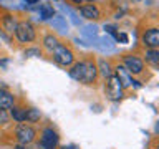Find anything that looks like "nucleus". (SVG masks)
Masks as SVG:
<instances>
[{
    "mask_svg": "<svg viewBox=\"0 0 159 149\" xmlns=\"http://www.w3.org/2000/svg\"><path fill=\"white\" fill-rule=\"evenodd\" d=\"M96 73H98V70L93 61H80L70 70V76L84 84L93 83L94 78H96Z\"/></svg>",
    "mask_w": 159,
    "mask_h": 149,
    "instance_id": "nucleus-1",
    "label": "nucleus"
},
{
    "mask_svg": "<svg viewBox=\"0 0 159 149\" xmlns=\"http://www.w3.org/2000/svg\"><path fill=\"white\" fill-rule=\"evenodd\" d=\"M15 35L22 43H28L35 40V28L30 22H20L17 23V28H15Z\"/></svg>",
    "mask_w": 159,
    "mask_h": 149,
    "instance_id": "nucleus-2",
    "label": "nucleus"
},
{
    "mask_svg": "<svg viewBox=\"0 0 159 149\" xmlns=\"http://www.w3.org/2000/svg\"><path fill=\"white\" fill-rule=\"evenodd\" d=\"M53 58H55V61H57L58 65H63V66H68V65H71L73 63V53H71V50H68L66 47H63V45H57L53 50Z\"/></svg>",
    "mask_w": 159,
    "mask_h": 149,
    "instance_id": "nucleus-3",
    "label": "nucleus"
},
{
    "mask_svg": "<svg viewBox=\"0 0 159 149\" xmlns=\"http://www.w3.org/2000/svg\"><path fill=\"white\" fill-rule=\"evenodd\" d=\"M106 93H108L109 99H113V101H118V99H121V96H123V86H121V83H119V79L116 76H113V74L108 79Z\"/></svg>",
    "mask_w": 159,
    "mask_h": 149,
    "instance_id": "nucleus-4",
    "label": "nucleus"
},
{
    "mask_svg": "<svg viewBox=\"0 0 159 149\" xmlns=\"http://www.w3.org/2000/svg\"><path fill=\"white\" fill-rule=\"evenodd\" d=\"M17 136L22 144H28L35 139V129L32 126H27V124H20L17 129Z\"/></svg>",
    "mask_w": 159,
    "mask_h": 149,
    "instance_id": "nucleus-5",
    "label": "nucleus"
},
{
    "mask_svg": "<svg viewBox=\"0 0 159 149\" xmlns=\"http://www.w3.org/2000/svg\"><path fill=\"white\" fill-rule=\"evenodd\" d=\"M143 42H144V45H148L151 50H156L159 47V32H157V28H149L148 32L144 33Z\"/></svg>",
    "mask_w": 159,
    "mask_h": 149,
    "instance_id": "nucleus-6",
    "label": "nucleus"
},
{
    "mask_svg": "<svg viewBox=\"0 0 159 149\" xmlns=\"http://www.w3.org/2000/svg\"><path fill=\"white\" fill-rule=\"evenodd\" d=\"M124 68H126L128 73H141L143 71V61L136 56H126L124 58Z\"/></svg>",
    "mask_w": 159,
    "mask_h": 149,
    "instance_id": "nucleus-7",
    "label": "nucleus"
},
{
    "mask_svg": "<svg viewBox=\"0 0 159 149\" xmlns=\"http://www.w3.org/2000/svg\"><path fill=\"white\" fill-rule=\"evenodd\" d=\"M93 45L96 47L98 50H101V52H113L114 50V43H113V40L109 38V37H94L93 40Z\"/></svg>",
    "mask_w": 159,
    "mask_h": 149,
    "instance_id": "nucleus-8",
    "label": "nucleus"
},
{
    "mask_svg": "<svg viewBox=\"0 0 159 149\" xmlns=\"http://www.w3.org/2000/svg\"><path fill=\"white\" fill-rule=\"evenodd\" d=\"M40 144H43V146H47V147H55L58 144V134L55 133L52 128H47L42 134V142Z\"/></svg>",
    "mask_w": 159,
    "mask_h": 149,
    "instance_id": "nucleus-9",
    "label": "nucleus"
},
{
    "mask_svg": "<svg viewBox=\"0 0 159 149\" xmlns=\"http://www.w3.org/2000/svg\"><path fill=\"white\" fill-rule=\"evenodd\" d=\"M116 78L119 79V83H121L123 88H128V86L133 84V79H131V76H129V73L126 71L124 66H118L116 68Z\"/></svg>",
    "mask_w": 159,
    "mask_h": 149,
    "instance_id": "nucleus-10",
    "label": "nucleus"
},
{
    "mask_svg": "<svg viewBox=\"0 0 159 149\" xmlns=\"http://www.w3.org/2000/svg\"><path fill=\"white\" fill-rule=\"evenodd\" d=\"M13 108V96L5 89H0V109H10Z\"/></svg>",
    "mask_w": 159,
    "mask_h": 149,
    "instance_id": "nucleus-11",
    "label": "nucleus"
},
{
    "mask_svg": "<svg viewBox=\"0 0 159 149\" xmlns=\"http://www.w3.org/2000/svg\"><path fill=\"white\" fill-rule=\"evenodd\" d=\"M80 13H81L84 18H89V20H94V18L99 17V10H98V7H94V5H84V7L80 8Z\"/></svg>",
    "mask_w": 159,
    "mask_h": 149,
    "instance_id": "nucleus-12",
    "label": "nucleus"
},
{
    "mask_svg": "<svg viewBox=\"0 0 159 149\" xmlns=\"http://www.w3.org/2000/svg\"><path fill=\"white\" fill-rule=\"evenodd\" d=\"M50 23L53 25V28L60 30V32H66V30H68L66 18L61 17V15H53V18H50Z\"/></svg>",
    "mask_w": 159,
    "mask_h": 149,
    "instance_id": "nucleus-13",
    "label": "nucleus"
},
{
    "mask_svg": "<svg viewBox=\"0 0 159 149\" xmlns=\"http://www.w3.org/2000/svg\"><path fill=\"white\" fill-rule=\"evenodd\" d=\"M53 7L52 5H48V3H43L42 7H40V17H42L43 20H50V18H53Z\"/></svg>",
    "mask_w": 159,
    "mask_h": 149,
    "instance_id": "nucleus-14",
    "label": "nucleus"
},
{
    "mask_svg": "<svg viewBox=\"0 0 159 149\" xmlns=\"http://www.w3.org/2000/svg\"><path fill=\"white\" fill-rule=\"evenodd\" d=\"M12 118L15 119V121H18V123L27 121V109H23V108H13L12 109Z\"/></svg>",
    "mask_w": 159,
    "mask_h": 149,
    "instance_id": "nucleus-15",
    "label": "nucleus"
},
{
    "mask_svg": "<svg viewBox=\"0 0 159 149\" xmlns=\"http://www.w3.org/2000/svg\"><path fill=\"white\" fill-rule=\"evenodd\" d=\"M15 28H17V20H15L12 15H7V17L3 18V30H7V32L13 33Z\"/></svg>",
    "mask_w": 159,
    "mask_h": 149,
    "instance_id": "nucleus-16",
    "label": "nucleus"
},
{
    "mask_svg": "<svg viewBox=\"0 0 159 149\" xmlns=\"http://www.w3.org/2000/svg\"><path fill=\"white\" fill-rule=\"evenodd\" d=\"M81 33H83V37H88L89 40H93L98 35V27L96 25H86V27H83Z\"/></svg>",
    "mask_w": 159,
    "mask_h": 149,
    "instance_id": "nucleus-17",
    "label": "nucleus"
},
{
    "mask_svg": "<svg viewBox=\"0 0 159 149\" xmlns=\"http://www.w3.org/2000/svg\"><path fill=\"white\" fill-rule=\"evenodd\" d=\"M40 118H42V113H40V109H35V108L27 109V121L35 123V121H38Z\"/></svg>",
    "mask_w": 159,
    "mask_h": 149,
    "instance_id": "nucleus-18",
    "label": "nucleus"
},
{
    "mask_svg": "<svg viewBox=\"0 0 159 149\" xmlns=\"http://www.w3.org/2000/svg\"><path fill=\"white\" fill-rule=\"evenodd\" d=\"M146 60L151 65L156 66V65L159 63V52H157V50H148V52H146Z\"/></svg>",
    "mask_w": 159,
    "mask_h": 149,
    "instance_id": "nucleus-19",
    "label": "nucleus"
},
{
    "mask_svg": "<svg viewBox=\"0 0 159 149\" xmlns=\"http://www.w3.org/2000/svg\"><path fill=\"white\" fill-rule=\"evenodd\" d=\"M60 8H61V10H65V12H66V13L70 15V18H71V22H73V25H76V27H78V25H80V18H78V15H76V12H73V10L70 8V7H65L63 3H60Z\"/></svg>",
    "mask_w": 159,
    "mask_h": 149,
    "instance_id": "nucleus-20",
    "label": "nucleus"
},
{
    "mask_svg": "<svg viewBox=\"0 0 159 149\" xmlns=\"http://www.w3.org/2000/svg\"><path fill=\"white\" fill-rule=\"evenodd\" d=\"M43 43H45V47H47L50 52H52V50L57 47L58 45V40L53 37V35H48V37H45V40H43Z\"/></svg>",
    "mask_w": 159,
    "mask_h": 149,
    "instance_id": "nucleus-21",
    "label": "nucleus"
},
{
    "mask_svg": "<svg viewBox=\"0 0 159 149\" xmlns=\"http://www.w3.org/2000/svg\"><path fill=\"white\" fill-rule=\"evenodd\" d=\"M99 70H101V74L103 76H111V66H109V63L106 61V60H101L99 61Z\"/></svg>",
    "mask_w": 159,
    "mask_h": 149,
    "instance_id": "nucleus-22",
    "label": "nucleus"
},
{
    "mask_svg": "<svg viewBox=\"0 0 159 149\" xmlns=\"http://www.w3.org/2000/svg\"><path fill=\"white\" fill-rule=\"evenodd\" d=\"M0 3L5 5V7H10V8H25L23 5H20L22 3L20 0H0Z\"/></svg>",
    "mask_w": 159,
    "mask_h": 149,
    "instance_id": "nucleus-23",
    "label": "nucleus"
},
{
    "mask_svg": "<svg viewBox=\"0 0 159 149\" xmlns=\"http://www.w3.org/2000/svg\"><path fill=\"white\" fill-rule=\"evenodd\" d=\"M25 56H30V58L40 56V50L38 48H28V50H25Z\"/></svg>",
    "mask_w": 159,
    "mask_h": 149,
    "instance_id": "nucleus-24",
    "label": "nucleus"
},
{
    "mask_svg": "<svg viewBox=\"0 0 159 149\" xmlns=\"http://www.w3.org/2000/svg\"><path fill=\"white\" fill-rule=\"evenodd\" d=\"M8 123V114L5 109H0V126H3V124Z\"/></svg>",
    "mask_w": 159,
    "mask_h": 149,
    "instance_id": "nucleus-25",
    "label": "nucleus"
},
{
    "mask_svg": "<svg viewBox=\"0 0 159 149\" xmlns=\"http://www.w3.org/2000/svg\"><path fill=\"white\" fill-rule=\"evenodd\" d=\"M114 37H116L118 42H121V43H128V35H126V33H116Z\"/></svg>",
    "mask_w": 159,
    "mask_h": 149,
    "instance_id": "nucleus-26",
    "label": "nucleus"
},
{
    "mask_svg": "<svg viewBox=\"0 0 159 149\" xmlns=\"http://www.w3.org/2000/svg\"><path fill=\"white\" fill-rule=\"evenodd\" d=\"M104 28H106V32H108L109 35H116V33H118V32H116V28H114L113 25H106Z\"/></svg>",
    "mask_w": 159,
    "mask_h": 149,
    "instance_id": "nucleus-27",
    "label": "nucleus"
},
{
    "mask_svg": "<svg viewBox=\"0 0 159 149\" xmlns=\"http://www.w3.org/2000/svg\"><path fill=\"white\" fill-rule=\"evenodd\" d=\"M61 149H80V147L75 146V144H68V146H63Z\"/></svg>",
    "mask_w": 159,
    "mask_h": 149,
    "instance_id": "nucleus-28",
    "label": "nucleus"
},
{
    "mask_svg": "<svg viewBox=\"0 0 159 149\" xmlns=\"http://www.w3.org/2000/svg\"><path fill=\"white\" fill-rule=\"evenodd\" d=\"M23 2H27V5H33V3H38L40 0H23Z\"/></svg>",
    "mask_w": 159,
    "mask_h": 149,
    "instance_id": "nucleus-29",
    "label": "nucleus"
},
{
    "mask_svg": "<svg viewBox=\"0 0 159 149\" xmlns=\"http://www.w3.org/2000/svg\"><path fill=\"white\" fill-rule=\"evenodd\" d=\"M40 149H55V147H47V146H43V144H40Z\"/></svg>",
    "mask_w": 159,
    "mask_h": 149,
    "instance_id": "nucleus-30",
    "label": "nucleus"
},
{
    "mask_svg": "<svg viewBox=\"0 0 159 149\" xmlns=\"http://www.w3.org/2000/svg\"><path fill=\"white\" fill-rule=\"evenodd\" d=\"M73 2H76V3H80V2H81V0H73Z\"/></svg>",
    "mask_w": 159,
    "mask_h": 149,
    "instance_id": "nucleus-31",
    "label": "nucleus"
},
{
    "mask_svg": "<svg viewBox=\"0 0 159 149\" xmlns=\"http://www.w3.org/2000/svg\"><path fill=\"white\" fill-rule=\"evenodd\" d=\"M133 2H141V0H133Z\"/></svg>",
    "mask_w": 159,
    "mask_h": 149,
    "instance_id": "nucleus-32",
    "label": "nucleus"
},
{
    "mask_svg": "<svg viewBox=\"0 0 159 149\" xmlns=\"http://www.w3.org/2000/svg\"><path fill=\"white\" fill-rule=\"evenodd\" d=\"M86 2H93V0H86Z\"/></svg>",
    "mask_w": 159,
    "mask_h": 149,
    "instance_id": "nucleus-33",
    "label": "nucleus"
}]
</instances>
